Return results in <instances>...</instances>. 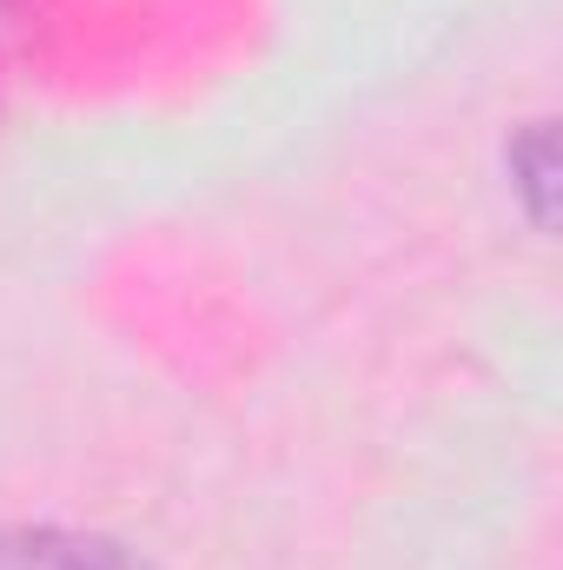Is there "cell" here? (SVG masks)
I'll list each match as a JSON object with an SVG mask.
<instances>
[{
  "instance_id": "cell-1",
  "label": "cell",
  "mask_w": 563,
  "mask_h": 570,
  "mask_svg": "<svg viewBox=\"0 0 563 570\" xmlns=\"http://www.w3.org/2000/svg\"><path fill=\"white\" fill-rule=\"evenodd\" d=\"M0 570H159L134 544L80 524H0Z\"/></svg>"
},
{
  "instance_id": "cell-2",
  "label": "cell",
  "mask_w": 563,
  "mask_h": 570,
  "mask_svg": "<svg viewBox=\"0 0 563 570\" xmlns=\"http://www.w3.org/2000/svg\"><path fill=\"white\" fill-rule=\"evenodd\" d=\"M504 173H511V199L531 219V233L557 226V127L551 120H524L504 140Z\"/></svg>"
}]
</instances>
